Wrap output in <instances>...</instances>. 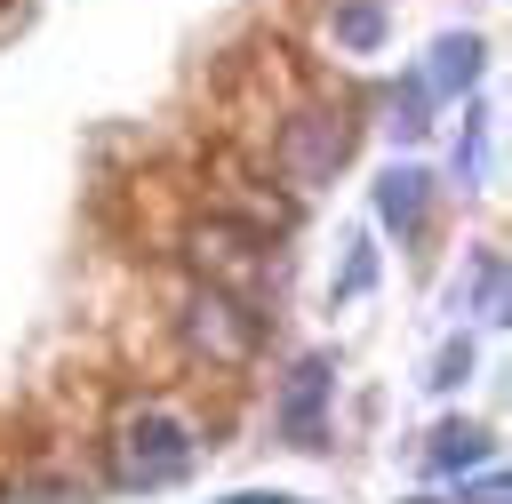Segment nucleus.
<instances>
[{
  "instance_id": "obj_1",
  "label": "nucleus",
  "mask_w": 512,
  "mask_h": 504,
  "mask_svg": "<svg viewBox=\"0 0 512 504\" xmlns=\"http://www.w3.org/2000/svg\"><path fill=\"white\" fill-rule=\"evenodd\" d=\"M104 456H112V488H176L192 472V432L168 408H128L112 424Z\"/></svg>"
},
{
  "instance_id": "obj_2",
  "label": "nucleus",
  "mask_w": 512,
  "mask_h": 504,
  "mask_svg": "<svg viewBox=\"0 0 512 504\" xmlns=\"http://www.w3.org/2000/svg\"><path fill=\"white\" fill-rule=\"evenodd\" d=\"M344 152H352V128H344V112H320V104L288 112L280 136H272V168H280L296 192H320V184L344 168Z\"/></svg>"
},
{
  "instance_id": "obj_3",
  "label": "nucleus",
  "mask_w": 512,
  "mask_h": 504,
  "mask_svg": "<svg viewBox=\"0 0 512 504\" xmlns=\"http://www.w3.org/2000/svg\"><path fill=\"white\" fill-rule=\"evenodd\" d=\"M256 336H264V312H256V304H240V296H224V288H192V296H184V344H192L200 360L240 368V360L256 352Z\"/></svg>"
},
{
  "instance_id": "obj_4",
  "label": "nucleus",
  "mask_w": 512,
  "mask_h": 504,
  "mask_svg": "<svg viewBox=\"0 0 512 504\" xmlns=\"http://www.w3.org/2000/svg\"><path fill=\"white\" fill-rule=\"evenodd\" d=\"M328 392H336V368L312 352V360H296V376L280 384V432H288V448H320L328 440Z\"/></svg>"
},
{
  "instance_id": "obj_5",
  "label": "nucleus",
  "mask_w": 512,
  "mask_h": 504,
  "mask_svg": "<svg viewBox=\"0 0 512 504\" xmlns=\"http://www.w3.org/2000/svg\"><path fill=\"white\" fill-rule=\"evenodd\" d=\"M472 72H480V40H472V32H448V40L432 48V64L416 72V88H424V96H464Z\"/></svg>"
},
{
  "instance_id": "obj_6",
  "label": "nucleus",
  "mask_w": 512,
  "mask_h": 504,
  "mask_svg": "<svg viewBox=\"0 0 512 504\" xmlns=\"http://www.w3.org/2000/svg\"><path fill=\"white\" fill-rule=\"evenodd\" d=\"M424 200H432V176H424V168H392V176L376 184V216H384L392 232H416V224H424Z\"/></svg>"
},
{
  "instance_id": "obj_7",
  "label": "nucleus",
  "mask_w": 512,
  "mask_h": 504,
  "mask_svg": "<svg viewBox=\"0 0 512 504\" xmlns=\"http://www.w3.org/2000/svg\"><path fill=\"white\" fill-rule=\"evenodd\" d=\"M424 464L432 472H472V464H488V432L480 424H440L432 448H424Z\"/></svg>"
},
{
  "instance_id": "obj_8",
  "label": "nucleus",
  "mask_w": 512,
  "mask_h": 504,
  "mask_svg": "<svg viewBox=\"0 0 512 504\" xmlns=\"http://www.w3.org/2000/svg\"><path fill=\"white\" fill-rule=\"evenodd\" d=\"M472 304H480V320H504V256L496 248L472 256Z\"/></svg>"
},
{
  "instance_id": "obj_9",
  "label": "nucleus",
  "mask_w": 512,
  "mask_h": 504,
  "mask_svg": "<svg viewBox=\"0 0 512 504\" xmlns=\"http://www.w3.org/2000/svg\"><path fill=\"white\" fill-rule=\"evenodd\" d=\"M336 40H344V48H376V40H384V8H376V0L336 8Z\"/></svg>"
},
{
  "instance_id": "obj_10",
  "label": "nucleus",
  "mask_w": 512,
  "mask_h": 504,
  "mask_svg": "<svg viewBox=\"0 0 512 504\" xmlns=\"http://www.w3.org/2000/svg\"><path fill=\"white\" fill-rule=\"evenodd\" d=\"M424 112H432V96H424L416 80H408V88H392V136H424V128H432Z\"/></svg>"
},
{
  "instance_id": "obj_11",
  "label": "nucleus",
  "mask_w": 512,
  "mask_h": 504,
  "mask_svg": "<svg viewBox=\"0 0 512 504\" xmlns=\"http://www.w3.org/2000/svg\"><path fill=\"white\" fill-rule=\"evenodd\" d=\"M376 280V248L368 240H352V256H344V272H336V296H360Z\"/></svg>"
},
{
  "instance_id": "obj_12",
  "label": "nucleus",
  "mask_w": 512,
  "mask_h": 504,
  "mask_svg": "<svg viewBox=\"0 0 512 504\" xmlns=\"http://www.w3.org/2000/svg\"><path fill=\"white\" fill-rule=\"evenodd\" d=\"M464 376H472V344H464V336H456V344H448V352H440V376H432V384H440V392H456V384H464Z\"/></svg>"
},
{
  "instance_id": "obj_13",
  "label": "nucleus",
  "mask_w": 512,
  "mask_h": 504,
  "mask_svg": "<svg viewBox=\"0 0 512 504\" xmlns=\"http://www.w3.org/2000/svg\"><path fill=\"white\" fill-rule=\"evenodd\" d=\"M64 496H72L64 480H16L8 488V504H64Z\"/></svg>"
},
{
  "instance_id": "obj_14",
  "label": "nucleus",
  "mask_w": 512,
  "mask_h": 504,
  "mask_svg": "<svg viewBox=\"0 0 512 504\" xmlns=\"http://www.w3.org/2000/svg\"><path fill=\"white\" fill-rule=\"evenodd\" d=\"M464 504H512V496H504V472H480V480L464 488Z\"/></svg>"
},
{
  "instance_id": "obj_15",
  "label": "nucleus",
  "mask_w": 512,
  "mask_h": 504,
  "mask_svg": "<svg viewBox=\"0 0 512 504\" xmlns=\"http://www.w3.org/2000/svg\"><path fill=\"white\" fill-rule=\"evenodd\" d=\"M224 504H312V496H288V488H248V496H224Z\"/></svg>"
},
{
  "instance_id": "obj_16",
  "label": "nucleus",
  "mask_w": 512,
  "mask_h": 504,
  "mask_svg": "<svg viewBox=\"0 0 512 504\" xmlns=\"http://www.w3.org/2000/svg\"><path fill=\"white\" fill-rule=\"evenodd\" d=\"M400 504H440V496H400Z\"/></svg>"
}]
</instances>
